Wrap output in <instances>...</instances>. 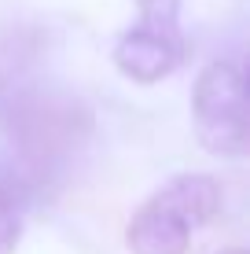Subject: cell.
Returning a JSON list of instances; mask_svg holds the SVG:
<instances>
[{"mask_svg": "<svg viewBox=\"0 0 250 254\" xmlns=\"http://www.w3.org/2000/svg\"><path fill=\"white\" fill-rule=\"evenodd\" d=\"M195 136L217 159H243L250 144V103L247 74L232 59H213L192 85Z\"/></svg>", "mask_w": 250, "mask_h": 254, "instance_id": "obj_1", "label": "cell"}, {"mask_svg": "<svg viewBox=\"0 0 250 254\" xmlns=\"http://www.w3.org/2000/svg\"><path fill=\"white\" fill-rule=\"evenodd\" d=\"M184 56H188L184 33H158L148 26H129L125 33H118L114 48H110L118 74L136 85H154L169 77L173 70H180Z\"/></svg>", "mask_w": 250, "mask_h": 254, "instance_id": "obj_2", "label": "cell"}, {"mask_svg": "<svg viewBox=\"0 0 250 254\" xmlns=\"http://www.w3.org/2000/svg\"><path fill=\"white\" fill-rule=\"evenodd\" d=\"M192 225L173 203L154 191L136 206V214L125 225V247L133 254H188L192 247Z\"/></svg>", "mask_w": 250, "mask_h": 254, "instance_id": "obj_3", "label": "cell"}, {"mask_svg": "<svg viewBox=\"0 0 250 254\" xmlns=\"http://www.w3.org/2000/svg\"><path fill=\"white\" fill-rule=\"evenodd\" d=\"M158 195L166 203H173L180 214L188 217L192 229H202L213 217L221 214V203H225V191H221V181L210 177V173H177L166 185L158 188Z\"/></svg>", "mask_w": 250, "mask_h": 254, "instance_id": "obj_4", "label": "cell"}, {"mask_svg": "<svg viewBox=\"0 0 250 254\" xmlns=\"http://www.w3.org/2000/svg\"><path fill=\"white\" fill-rule=\"evenodd\" d=\"M140 19L136 26H148L158 33H180V0H133Z\"/></svg>", "mask_w": 250, "mask_h": 254, "instance_id": "obj_5", "label": "cell"}, {"mask_svg": "<svg viewBox=\"0 0 250 254\" xmlns=\"http://www.w3.org/2000/svg\"><path fill=\"white\" fill-rule=\"evenodd\" d=\"M22 240V206L0 188V254H15Z\"/></svg>", "mask_w": 250, "mask_h": 254, "instance_id": "obj_6", "label": "cell"}, {"mask_svg": "<svg viewBox=\"0 0 250 254\" xmlns=\"http://www.w3.org/2000/svg\"><path fill=\"white\" fill-rule=\"evenodd\" d=\"M217 254H247L243 247H225V251H217Z\"/></svg>", "mask_w": 250, "mask_h": 254, "instance_id": "obj_7", "label": "cell"}]
</instances>
